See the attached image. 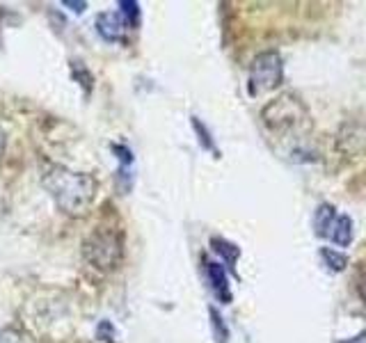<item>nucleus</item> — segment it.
Segmentation results:
<instances>
[{"label": "nucleus", "instance_id": "1", "mask_svg": "<svg viewBox=\"0 0 366 343\" xmlns=\"http://www.w3.org/2000/svg\"><path fill=\"white\" fill-rule=\"evenodd\" d=\"M44 188L51 192L57 209L69 215H83L94 199V179L57 165L44 172Z\"/></svg>", "mask_w": 366, "mask_h": 343}, {"label": "nucleus", "instance_id": "2", "mask_svg": "<svg viewBox=\"0 0 366 343\" xmlns=\"http://www.w3.org/2000/svg\"><path fill=\"white\" fill-rule=\"evenodd\" d=\"M122 252V236L112 229H97L83 245L85 259L99 270H112L119 263Z\"/></svg>", "mask_w": 366, "mask_h": 343}, {"label": "nucleus", "instance_id": "3", "mask_svg": "<svg viewBox=\"0 0 366 343\" xmlns=\"http://www.w3.org/2000/svg\"><path fill=\"white\" fill-rule=\"evenodd\" d=\"M282 83V57L280 53L268 51L254 57L249 66V94L259 96L263 91H270Z\"/></svg>", "mask_w": 366, "mask_h": 343}, {"label": "nucleus", "instance_id": "4", "mask_svg": "<svg viewBox=\"0 0 366 343\" xmlns=\"http://www.w3.org/2000/svg\"><path fill=\"white\" fill-rule=\"evenodd\" d=\"M297 112H302V106L293 96H282L263 110V119L272 129H282V126H293Z\"/></svg>", "mask_w": 366, "mask_h": 343}, {"label": "nucleus", "instance_id": "5", "mask_svg": "<svg viewBox=\"0 0 366 343\" xmlns=\"http://www.w3.org/2000/svg\"><path fill=\"white\" fill-rule=\"evenodd\" d=\"M206 274H209L211 289H213L217 300H220L222 304L232 302V291H229V277H227V270L220 266V263H213V261L206 263Z\"/></svg>", "mask_w": 366, "mask_h": 343}, {"label": "nucleus", "instance_id": "6", "mask_svg": "<svg viewBox=\"0 0 366 343\" xmlns=\"http://www.w3.org/2000/svg\"><path fill=\"white\" fill-rule=\"evenodd\" d=\"M97 30L106 41H119L124 34V21L119 14H99Z\"/></svg>", "mask_w": 366, "mask_h": 343}, {"label": "nucleus", "instance_id": "7", "mask_svg": "<svg viewBox=\"0 0 366 343\" xmlns=\"http://www.w3.org/2000/svg\"><path fill=\"white\" fill-rule=\"evenodd\" d=\"M327 236L332 238V243H337L341 247L350 245V240H352V220L348 215H337V220H335V224H332Z\"/></svg>", "mask_w": 366, "mask_h": 343}, {"label": "nucleus", "instance_id": "8", "mask_svg": "<svg viewBox=\"0 0 366 343\" xmlns=\"http://www.w3.org/2000/svg\"><path fill=\"white\" fill-rule=\"evenodd\" d=\"M337 215H335V206L330 204H320L318 211H316V217H314V224H316V234L318 236H327L332 224H335Z\"/></svg>", "mask_w": 366, "mask_h": 343}, {"label": "nucleus", "instance_id": "9", "mask_svg": "<svg viewBox=\"0 0 366 343\" xmlns=\"http://www.w3.org/2000/svg\"><path fill=\"white\" fill-rule=\"evenodd\" d=\"M117 14L122 16L124 26L137 28V23H140V5H137L135 0H122Z\"/></svg>", "mask_w": 366, "mask_h": 343}, {"label": "nucleus", "instance_id": "10", "mask_svg": "<svg viewBox=\"0 0 366 343\" xmlns=\"http://www.w3.org/2000/svg\"><path fill=\"white\" fill-rule=\"evenodd\" d=\"M211 247H213L220 257H224V261L229 263V266H234V263L238 261V257H240V249H238L234 243H229V240H224V238H213V240H211Z\"/></svg>", "mask_w": 366, "mask_h": 343}, {"label": "nucleus", "instance_id": "11", "mask_svg": "<svg viewBox=\"0 0 366 343\" xmlns=\"http://www.w3.org/2000/svg\"><path fill=\"white\" fill-rule=\"evenodd\" d=\"M320 259H323L327 263V268H332L335 272H341L343 268H346V263H348V259L343 254H339V252H335V249H320Z\"/></svg>", "mask_w": 366, "mask_h": 343}, {"label": "nucleus", "instance_id": "12", "mask_svg": "<svg viewBox=\"0 0 366 343\" xmlns=\"http://www.w3.org/2000/svg\"><path fill=\"white\" fill-rule=\"evenodd\" d=\"M211 323H213V329H215V341L217 343H227V337H229V329L224 327L220 314L215 312V309H211Z\"/></svg>", "mask_w": 366, "mask_h": 343}, {"label": "nucleus", "instance_id": "13", "mask_svg": "<svg viewBox=\"0 0 366 343\" xmlns=\"http://www.w3.org/2000/svg\"><path fill=\"white\" fill-rule=\"evenodd\" d=\"M192 129L197 131V135H199V142L204 144V149H209V151H213L215 144H213V140H211L209 131H206V126H204V124H202L197 117H192Z\"/></svg>", "mask_w": 366, "mask_h": 343}, {"label": "nucleus", "instance_id": "14", "mask_svg": "<svg viewBox=\"0 0 366 343\" xmlns=\"http://www.w3.org/2000/svg\"><path fill=\"white\" fill-rule=\"evenodd\" d=\"M64 7H69L71 11H76V14H80L83 9H87V3H83V0H64L62 3Z\"/></svg>", "mask_w": 366, "mask_h": 343}, {"label": "nucleus", "instance_id": "15", "mask_svg": "<svg viewBox=\"0 0 366 343\" xmlns=\"http://www.w3.org/2000/svg\"><path fill=\"white\" fill-rule=\"evenodd\" d=\"M348 343H366V332H362V334L357 337V341H348Z\"/></svg>", "mask_w": 366, "mask_h": 343}]
</instances>
